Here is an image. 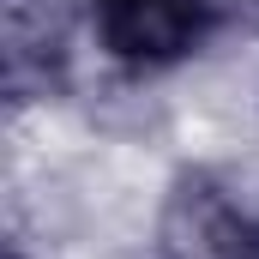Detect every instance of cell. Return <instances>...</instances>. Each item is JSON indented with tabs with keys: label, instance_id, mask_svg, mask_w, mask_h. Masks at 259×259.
<instances>
[{
	"label": "cell",
	"instance_id": "7a4b0ae2",
	"mask_svg": "<svg viewBox=\"0 0 259 259\" xmlns=\"http://www.w3.org/2000/svg\"><path fill=\"white\" fill-rule=\"evenodd\" d=\"M91 61L84 0H0V78L12 115L72 109Z\"/></svg>",
	"mask_w": 259,
	"mask_h": 259
},
{
	"label": "cell",
	"instance_id": "6da1fadb",
	"mask_svg": "<svg viewBox=\"0 0 259 259\" xmlns=\"http://www.w3.org/2000/svg\"><path fill=\"white\" fill-rule=\"evenodd\" d=\"M259 181L223 157H181L151 211V259H247Z\"/></svg>",
	"mask_w": 259,
	"mask_h": 259
}]
</instances>
